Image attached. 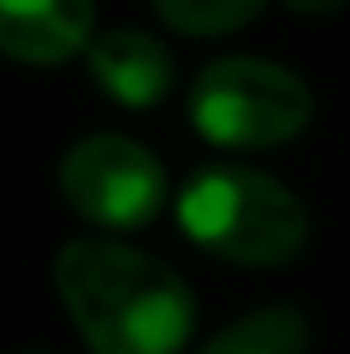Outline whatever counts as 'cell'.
<instances>
[{
  "label": "cell",
  "mask_w": 350,
  "mask_h": 354,
  "mask_svg": "<svg viewBox=\"0 0 350 354\" xmlns=\"http://www.w3.org/2000/svg\"><path fill=\"white\" fill-rule=\"evenodd\" d=\"M93 36V0H0V52L31 67L78 57Z\"/></svg>",
  "instance_id": "8992f818"
},
{
  "label": "cell",
  "mask_w": 350,
  "mask_h": 354,
  "mask_svg": "<svg viewBox=\"0 0 350 354\" xmlns=\"http://www.w3.org/2000/svg\"><path fill=\"white\" fill-rule=\"evenodd\" d=\"M88 72L93 82L124 108H155L165 93L175 88V57L160 36L139 31V26H114V31H93L88 46Z\"/></svg>",
  "instance_id": "5b68a950"
},
{
  "label": "cell",
  "mask_w": 350,
  "mask_h": 354,
  "mask_svg": "<svg viewBox=\"0 0 350 354\" xmlns=\"http://www.w3.org/2000/svg\"><path fill=\"white\" fill-rule=\"evenodd\" d=\"M62 201L98 231H139L165 205V169L129 133H88L57 165Z\"/></svg>",
  "instance_id": "277c9868"
},
{
  "label": "cell",
  "mask_w": 350,
  "mask_h": 354,
  "mask_svg": "<svg viewBox=\"0 0 350 354\" xmlns=\"http://www.w3.org/2000/svg\"><path fill=\"white\" fill-rule=\"evenodd\" d=\"M196 354H309V319L294 303H268L216 328Z\"/></svg>",
  "instance_id": "52a82bcc"
},
{
  "label": "cell",
  "mask_w": 350,
  "mask_h": 354,
  "mask_svg": "<svg viewBox=\"0 0 350 354\" xmlns=\"http://www.w3.org/2000/svg\"><path fill=\"white\" fill-rule=\"evenodd\" d=\"M155 16L165 21L170 31L186 36H227L237 26H247L268 0H150Z\"/></svg>",
  "instance_id": "ba28073f"
},
{
  "label": "cell",
  "mask_w": 350,
  "mask_h": 354,
  "mask_svg": "<svg viewBox=\"0 0 350 354\" xmlns=\"http://www.w3.org/2000/svg\"><path fill=\"white\" fill-rule=\"evenodd\" d=\"M315 93L299 72L263 57H222L191 88V129L216 149H273L309 129Z\"/></svg>",
  "instance_id": "3957f363"
},
{
  "label": "cell",
  "mask_w": 350,
  "mask_h": 354,
  "mask_svg": "<svg viewBox=\"0 0 350 354\" xmlns=\"http://www.w3.org/2000/svg\"><path fill=\"white\" fill-rule=\"evenodd\" d=\"M52 277L93 354H186L196 334V292L186 277L129 241H67Z\"/></svg>",
  "instance_id": "6da1fadb"
},
{
  "label": "cell",
  "mask_w": 350,
  "mask_h": 354,
  "mask_svg": "<svg viewBox=\"0 0 350 354\" xmlns=\"http://www.w3.org/2000/svg\"><path fill=\"white\" fill-rule=\"evenodd\" d=\"M180 231L237 267H283L309 247V211L283 180L243 165L201 169L175 201Z\"/></svg>",
  "instance_id": "7a4b0ae2"
},
{
  "label": "cell",
  "mask_w": 350,
  "mask_h": 354,
  "mask_svg": "<svg viewBox=\"0 0 350 354\" xmlns=\"http://www.w3.org/2000/svg\"><path fill=\"white\" fill-rule=\"evenodd\" d=\"M283 6H288V10H299V16H335L345 0H283Z\"/></svg>",
  "instance_id": "9c48e42d"
}]
</instances>
